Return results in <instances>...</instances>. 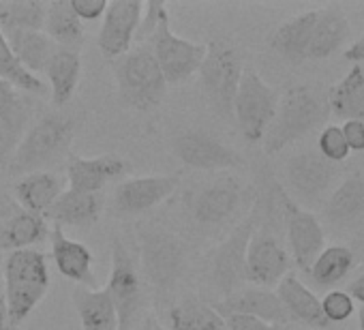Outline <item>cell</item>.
<instances>
[{
	"label": "cell",
	"mask_w": 364,
	"mask_h": 330,
	"mask_svg": "<svg viewBox=\"0 0 364 330\" xmlns=\"http://www.w3.org/2000/svg\"><path fill=\"white\" fill-rule=\"evenodd\" d=\"M48 82H50V97L56 107L67 105L80 84L82 75V58L75 50H63L58 48L46 69Z\"/></svg>",
	"instance_id": "cell-29"
},
{
	"label": "cell",
	"mask_w": 364,
	"mask_h": 330,
	"mask_svg": "<svg viewBox=\"0 0 364 330\" xmlns=\"http://www.w3.org/2000/svg\"><path fill=\"white\" fill-rule=\"evenodd\" d=\"M167 330H228L223 315L200 298L178 300L167 313Z\"/></svg>",
	"instance_id": "cell-35"
},
{
	"label": "cell",
	"mask_w": 364,
	"mask_h": 330,
	"mask_svg": "<svg viewBox=\"0 0 364 330\" xmlns=\"http://www.w3.org/2000/svg\"><path fill=\"white\" fill-rule=\"evenodd\" d=\"M283 225L291 251L289 257H294V264L306 272L313 260L323 251V228L319 219L311 211L298 206L287 191L283 193Z\"/></svg>",
	"instance_id": "cell-13"
},
{
	"label": "cell",
	"mask_w": 364,
	"mask_h": 330,
	"mask_svg": "<svg viewBox=\"0 0 364 330\" xmlns=\"http://www.w3.org/2000/svg\"><path fill=\"white\" fill-rule=\"evenodd\" d=\"M317 152L323 159H328L330 163H336V165L343 163L351 154L338 124H328V127L321 129V133L317 137Z\"/></svg>",
	"instance_id": "cell-38"
},
{
	"label": "cell",
	"mask_w": 364,
	"mask_h": 330,
	"mask_svg": "<svg viewBox=\"0 0 364 330\" xmlns=\"http://www.w3.org/2000/svg\"><path fill=\"white\" fill-rule=\"evenodd\" d=\"M0 300H5V285H3V270H0Z\"/></svg>",
	"instance_id": "cell-49"
},
{
	"label": "cell",
	"mask_w": 364,
	"mask_h": 330,
	"mask_svg": "<svg viewBox=\"0 0 364 330\" xmlns=\"http://www.w3.org/2000/svg\"><path fill=\"white\" fill-rule=\"evenodd\" d=\"M0 80L9 82L14 88L28 92V95H39L46 97L50 92V88L46 86V82L37 75H33L31 71H26L22 67V63L16 58L7 37L0 33Z\"/></svg>",
	"instance_id": "cell-37"
},
{
	"label": "cell",
	"mask_w": 364,
	"mask_h": 330,
	"mask_svg": "<svg viewBox=\"0 0 364 330\" xmlns=\"http://www.w3.org/2000/svg\"><path fill=\"white\" fill-rule=\"evenodd\" d=\"M129 172V163L109 152L92 159H84L77 154H67V181L69 189L82 191V193H101V189L112 183L122 179Z\"/></svg>",
	"instance_id": "cell-19"
},
{
	"label": "cell",
	"mask_w": 364,
	"mask_h": 330,
	"mask_svg": "<svg viewBox=\"0 0 364 330\" xmlns=\"http://www.w3.org/2000/svg\"><path fill=\"white\" fill-rule=\"evenodd\" d=\"M274 330H296L291 324H285V326H274Z\"/></svg>",
	"instance_id": "cell-51"
},
{
	"label": "cell",
	"mask_w": 364,
	"mask_h": 330,
	"mask_svg": "<svg viewBox=\"0 0 364 330\" xmlns=\"http://www.w3.org/2000/svg\"><path fill=\"white\" fill-rule=\"evenodd\" d=\"M345 60L353 63V65H364V33L343 52Z\"/></svg>",
	"instance_id": "cell-45"
},
{
	"label": "cell",
	"mask_w": 364,
	"mask_h": 330,
	"mask_svg": "<svg viewBox=\"0 0 364 330\" xmlns=\"http://www.w3.org/2000/svg\"><path fill=\"white\" fill-rule=\"evenodd\" d=\"M5 304L9 330H20L24 319L39 307L50 289L48 257L39 249L9 251L3 264Z\"/></svg>",
	"instance_id": "cell-1"
},
{
	"label": "cell",
	"mask_w": 364,
	"mask_h": 330,
	"mask_svg": "<svg viewBox=\"0 0 364 330\" xmlns=\"http://www.w3.org/2000/svg\"><path fill=\"white\" fill-rule=\"evenodd\" d=\"M223 319H225L228 330H274V326H270L257 317H251V315L232 313V315H225Z\"/></svg>",
	"instance_id": "cell-43"
},
{
	"label": "cell",
	"mask_w": 364,
	"mask_h": 330,
	"mask_svg": "<svg viewBox=\"0 0 364 330\" xmlns=\"http://www.w3.org/2000/svg\"><path fill=\"white\" fill-rule=\"evenodd\" d=\"M277 296L281 304L285 307L291 324L298 321V324L319 328V330L330 326V321L323 317L321 300L296 275H285L281 279V283L277 285Z\"/></svg>",
	"instance_id": "cell-24"
},
{
	"label": "cell",
	"mask_w": 364,
	"mask_h": 330,
	"mask_svg": "<svg viewBox=\"0 0 364 330\" xmlns=\"http://www.w3.org/2000/svg\"><path fill=\"white\" fill-rule=\"evenodd\" d=\"M364 215V179L353 174L330 191L323 204V217L332 225H351Z\"/></svg>",
	"instance_id": "cell-30"
},
{
	"label": "cell",
	"mask_w": 364,
	"mask_h": 330,
	"mask_svg": "<svg viewBox=\"0 0 364 330\" xmlns=\"http://www.w3.org/2000/svg\"><path fill=\"white\" fill-rule=\"evenodd\" d=\"M328 114L330 107L326 95L306 84L291 86L279 99L277 114L262 139L266 154H277L289 144L306 137L311 131L326 122Z\"/></svg>",
	"instance_id": "cell-2"
},
{
	"label": "cell",
	"mask_w": 364,
	"mask_h": 330,
	"mask_svg": "<svg viewBox=\"0 0 364 330\" xmlns=\"http://www.w3.org/2000/svg\"><path fill=\"white\" fill-rule=\"evenodd\" d=\"M173 152L187 168L202 172L236 170L245 165L240 152H236L234 148H230L206 131H185L176 135Z\"/></svg>",
	"instance_id": "cell-12"
},
{
	"label": "cell",
	"mask_w": 364,
	"mask_h": 330,
	"mask_svg": "<svg viewBox=\"0 0 364 330\" xmlns=\"http://www.w3.org/2000/svg\"><path fill=\"white\" fill-rule=\"evenodd\" d=\"M50 243H52V257H54L58 272L69 281L92 287L95 285V277H92L95 253L84 243L69 238L60 225L50 228Z\"/></svg>",
	"instance_id": "cell-22"
},
{
	"label": "cell",
	"mask_w": 364,
	"mask_h": 330,
	"mask_svg": "<svg viewBox=\"0 0 364 330\" xmlns=\"http://www.w3.org/2000/svg\"><path fill=\"white\" fill-rule=\"evenodd\" d=\"M0 330H9V315H7L5 300H0Z\"/></svg>",
	"instance_id": "cell-47"
},
{
	"label": "cell",
	"mask_w": 364,
	"mask_h": 330,
	"mask_svg": "<svg viewBox=\"0 0 364 330\" xmlns=\"http://www.w3.org/2000/svg\"><path fill=\"white\" fill-rule=\"evenodd\" d=\"M65 191V181L54 174V172H35L28 176H22L16 185H14V198L16 202L35 215H46L48 208L60 198V193Z\"/></svg>",
	"instance_id": "cell-27"
},
{
	"label": "cell",
	"mask_w": 364,
	"mask_h": 330,
	"mask_svg": "<svg viewBox=\"0 0 364 330\" xmlns=\"http://www.w3.org/2000/svg\"><path fill=\"white\" fill-rule=\"evenodd\" d=\"M355 266V251L345 247V245H334V247H326L309 266V270L304 272L313 285L317 287H334L341 281L347 279V275L353 270Z\"/></svg>",
	"instance_id": "cell-33"
},
{
	"label": "cell",
	"mask_w": 364,
	"mask_h": 330,
	"mask_svg": "<svg viewBox=\"0 0 364 330\" xmlns=\"http://www.w3.org/2000/svg\"><path fill=\"white\" fill-rule=\"evenodd\" d=\"M353 309H355V302L343 289H332L321 298V311L330 324L347 321L353 315Z\"/></svg>",
	"instance_id": "cell-39"
},
{
	"label": "cell",
	"mask_w": 364,
	"mask_h": 330,
	"mask_svg": "<svg viewBox=\"0 0 364 330\" xmlns=\"http://www.w3.org/2000/svg\"><path fill=\"white\" fill-rule=\"evenodd\" d=\"M317 22V9L304 11L300 16H294L285 24H281L272 37H270V48L274 54H279L287 63H304L313 37V28Z\"/></svg>",
	"instance_id": "cell-26"
},
{
	"label": "cell",
	"mask_w": 364,
	"mask_h": 330,
	"mask_svg": "<svg viewBox=\"0 0 364 330\" xmlns=\"http://www.w3.org/2000/svg\"><path fill=\"white\" fill-rule=\"evenodd\" d=\"M240 52L228 41H213L206 46V56L200 67L202 90L210 107L225 120L234 118V99L242 78Z\"/></svg>",
	"instance_id": "cell-5"
},
{
	"label": "cell",
	"mask_w": 364,
	"mask_h": 330,
	"mask_svg": "<svg viewBox=\"0 0 364 330\" xmlns=\"http://www.w3.org/2000/svg\"><path fill=\"white\" fill-rule=\"evenodd\" d=\"M146 46H150L167 86L180 84L189 80L193 73H198L206 56L204 43H193L189 39H182L171 31L167 7L163 9L159 18V26Z\"/></svg>",
	"instance_id": "cell-8"
},
{
	"label": "cell",
	"mask_w": 364,
	"mask_h": 330,
	"mask_svg": "<svg viewBox=\"0 0 364 330\" xmlns=\"http://www.w3.org/2000/svg\"><path fill=\"white\" fill-rule=\"evenodd\" d=\"M103 213V198L101 193H82L73 189H65L60 198L48 208L43 219L48 223L65 228H92Z\"/></svg>",
	"instance_id": "cell-23"
},
{
	"label": "cell",
	"mask_w": 364,
	"mask_h": 330,
	"mask_svg": "<svg viewBox=\"0 0 364 330\" xmlns=\"http://www.w3.org/2000/svg\"><path fill=\"white\" fill-rule=\"evenodd\" d=\"M33 105L22 90L0 80V170L5 172L16 148L31 129Z\"/></svg>",
	"instance_id": "cell-17"
},
{
	"label": "cell",
	"mask_w": 364,
	"mask_h": 330,
	"mask_svg": "<svg viewBox=\"0 0 364 330\" xmlns=\"http://www.w3.org/2000/svg\"><path fill=\"white\" fill-rule=\"evenodd\" d=\"M69 5L82 22H97L105 16L107 0H69Z\"/></svg>",
	"instance_id": "cell-41"
},
{
	"label": "cell",
	"mask_w": 364,
	"mask_h": 330,
	"mask_svg": "<svg viewBox=\"0 0 364 330\" xmlns=\"http://www.w3.org/2000/svg\"><path fill=\"white\" fill-rule=\"evenodd\" d=\"M50 238V223L24 211L16 200L0 198V249H35Z\"/></svg>",
	"instance_id": "cell-16"
},
{
	"label": "cell",
	"mask_w": 364,
	"mask_h": 330,
	"mask_svg": "<svg viewBox=\"0 0 364 330\" xmlns=\"http://www.w3.org/2000/svg\"><path fill=\"white\" fill-rule=\"evenodd\" d=\"M141 11L144 3H139V0H112V3H107L103 24L97 37V46L103 58L112 63L133 48Z\"/></svg>",
	"instance_id": "cell-14"
},
{
	"label": "cell",
	"mask_w": 364,
	"mask_h": 330,
	"mask_svg": "<svg viewBox=\"0 0 364 330\" xmlns=\"http://www.w3.org/2000/svg\"><path fill=\"white\" fill-rule=\"evenodd\" d=\"M279 105V95L253 69H245L234 99V118L245 139L262 142Z\"/></svg>",
	"instance_id": "cell-10"
},
{
	"label": "cell",
	"mask_w": 364,
	"mask_h": 330,
	"mask_svg": "<svg viewBox=\"0 0 364 330\" xmlns=\"http://www.w3.org/2000/svg\"><path fill=\"white\" fill-rule=\"evenodd\" d=\"M353 302H360V307H364V268L349 281L347 289H345Z\"/></svg>",
	"instance_id": "cell-44"
},
{
	"label": "cell",
	"mask_w": 364,
	"mask_h": 330,
	"mask_svg": "<svg viewBox=\"0 0 364 330\" xmlns=\"http://www.w3.org/2000/svg\"><path fill=\"white\" fill-rule=\"evenodd\" d=\"M341 131L349 146V152H364V122L362 120H345Z\"/></svg>",
	"instance_id": "cell-42"
},
{
	"label": "cell",
	"mask_w": 364,
	"mask_h": 330,
	"mask_svg": "<svg viewBox=\"0 0 364 330\" xmlns=\"http://www.w3.org/2000/svg\"><path fill=\"white\" fill-rule=\"evenodd\" d=\"M5 37L16 58L22 63V67L37 78L39 73H46L54 52L58 50L43 31H22V33H11Z\"/></svg>",
	"instance_id": "cell-34"
},
{
	"label": "cell",
	"mask_w": 364,
	"mask_h": 330,
	"mask_svg": "<svg viewBox=\"0 0 364 330\" xmlns=\"http://www.w3.org/2000/svg\"><path fill=\"white\" fill-rule=\"evenodd\" d=\"M180 176H141L122 181L112 198L118 215H139L165 202L178 189Z\"/></svg>",
	"instance_id": "cell-18"
},
{
	"label": "cell",
	"mask_w": 364,
	"mask_h": 330,
	"mask_svg": "<svg viewBox=\"0 0 364 330\" xmlns=\"http://www.w3.org/2000/svg\"><path fill=\"white\" fill-rule=\"evenodd\" d=\"M338 176V165L323 159L317 150H300L291 154L285 163V183L289 187V198L302 208L317 206Z\"/></svg>",
	"instance_id": "cell-9"
},
{
	"label": "cell",
	"mask_w": 364,
	"mask_h": 330,
	"mask_svg": "<svg viewBox=\"0 0 364 330\" xmlns=\"http://www.w3.org/2000/svg\"><path fill=\"white\" fill-rule=\"evenodd\" d=\"M213 309L219 313V315H232V313H240V315H251V317H257L270 326H285V324H291L285 307L281 304L277 292L272 289H266V287H242L238 289L236 294L228 296V298H221V300H215L213 302Z\"/></svg>",
	"instance_id": "cell-21"
},
{
	"label": "cell",
	"mask_w": 364,
	"mask_h": 330,
	"mask_svg": "<svg viewBox=\"0 0 364 330\" xmlns=\"http://www.w3.org/2000/svg\"><path fill=\"white\" fill-rule=\"evenodd\" d=\"M358 249H360V253L364 255V234H362V236L358 238Z\"/></svg>",
	"instance_id": "cell-50"
},
{
	"label": "cell",
	"mask_w": 364,
	"mask_h": 330,
	"mask_svg": "<svg viewBox=\"0 0 364 330\" xmlns=\"http://www.w3.org/2000/svg\"><path fill=\"white\" fill-rule=\"evenodd\" d=\"M137 330H167V326H163V324H159L156 319L148 317V319H144V324H141Z\"/></svg>",
	"instance_id": "cell-46"
},
{
	"label": "cell",
	"mask_w": 364,
	"mask_h": 330,
	"mask_svg": "<svg viewBox=\"0 0 364 330\" xmlns=\"http://www.w3.org/2000/svg\"><path fill=\"white\" fill-rule=\"evenodd\" d=\"M118 99L135 112H150L161 105L167 82L156 65L150 46H135L124 56L112 60Z\"/></svg>",
	"instance_id": "cell-4"
},
{
	"label": "cell",
	"mask_w": 364,
	"mask_h": 330,
	"mask_svg": "<svg viewBox=\"0 0 364 330\" xmlns=\"http://www.w3.org/2000/svg\"><path fill=\"white\" fill-rule=\"evenodd\" d=\"M291 257L270 230H255L247 249V281L270 289L289 275Z\"/></svg>",
	"instance_id": "cell-15"
},
{
	"label": "cell",
	"mask_w": 364,
	"mask_h": 330,
	"mask_svg": "<svg viewBox=\"0 0 364 330\" xmlns=\"http://www.w3.org/2000/svg\"><path fill=\"white\" fill-rule=\"evenodd\" d=\"M167 5L165 3H144V11H141V20H139V26H137V33H135V41L137 46H144L152 39L156 26H159V18L163 14Z\"/></svg>",
	"instance_id": "cell-40"
},
{
	"label": "cell",
	"mask_w": 364,
	"mask_h": 330,
	"mask_svg": "<svg viewBox=\"0 0 364 330\" xmlns=\"http://www.w3.org/2000/svg\"><path fill=\"white\" fill-rule=\"evenodd\" d=\"M242 198H245V187L240 185V181L228 176L196 193L191 202V215L204 228L221 225L236 215V211L242 204Z\"/></svg>",
	"instance_id": "cell-20"
},
{
	"label": "cell",
	"mask_w": 364,
	"mask_h": 330,
	"mask_svg": "<svg viewBox=\"0 0 364 330\" xmlns=\"http://www.w3.org/2000/svg\"><path fill=\"white\" fill-rule=\"evenodd\" d=\"M43 33L54 41V46H60L63 50H75V52L86 39L84 22L73 14L69 0H54V3H48Z\"/></svg>",
	"instance_id": "cell-32"
},
{
	"label": "cell",
	"mask_w": 364,
	"mask_h": 330,
	"mask_svg": "<svg viewBox=\"0 0 364 330\" xmlns=\"http://www.w3.org/2000/svg\"><path fill=\"white\" fill-rule=\"evenodd\" d=\"M71 302L80 315L82 330H118V315L107 289H95L77 285L71 294Z\"/></svg>",
	"instance_id": "cell-28"
},
{
	"label": "cell",
	"mask_w": 364,
	"mask_h": 330,
	"mask_svg": "<svg viewBox=\"0 0 364 330\" xmlns=\"http://www.w3.org/2000/svg\"><path fill=\"white\" fill-rule=\"evenodd\" d=\"M358 324H360V330H364V307L358 309Z\"/></svg>",
	"instance_id": "cell-48"
},
{
	"label": "cell",
	"mask_w": 364,
	"mask_h": 330,
	"mask_svg": "<svg viewBox=\"0 0 364 330\" xmlns=\"http://www.w3.org/2000/svg\"><path fill=\"white\" fill-rule=\"evenodd\" d=\"M75 135V120L69 114H46L41 116L16 148L5 172L9 176H28L35 172H43L48 165L60 161L69 154L71 142Z\"/></svg>",
	"instance_id": "cell-3"
},
{
	"label": "cell",
	"mask_w": 364,
	"mask_h": 330,
	"mask_svg": "<svg viewBox=\"0 0 364 330\" xmlns=\"http://www.w3.org/2000/svg\"><path fill=\"white\" fill-rule=\"evenodd\" d=\"M48 3L41 0H9L0 3V33L11 35L22 31H43Z\"/></svg>",
	"instance_id": "cell-36"
},
{
	"label": "cell",
	"mask_w": 364,
	"mask_h": 330,
	"mask_svg": "<svg viewBox=\"0 0 364 330\" xmlns=\"http://www.w3.org/2000/svg\"><path fill=\"white\" fill-rule=\"evenodd\" d=\"M259 228L257 211L251 208L247 219L238 223L232 234L208 255V279L221 298H228L247 283V249L249 240ZM219 298V300H221Z\"/></svg>",
	"instance_id": "cell-7"
},
{
	"label": "cell",
	"mask_w": 364,
	"mask_h": 330,
	"mask_svg": "<svg viewBox=\"0 0 364 330\" xmlns=\"http://www.w3.org/2000/svg\"><path fill=\"white\" fill-rule=\"evenodd\" d=\"M105 289L118 315V330H131L144 304V289L137 262L120 238L112 243V270Z\"/></svg>",
	"instance_id": "cell-11"
},
{
	"label": "cell",
	"mask_w": 364,
	"mask_h": 330,
	"mask_svg": "<svg viewBox=\"0 0 364 330\" xmlns=\"http://www.w3.org/2000/svg\"><path fill=\"white\" fill-rule=\"evenodd\" d=\"M349 35H351V28H349L347 16L343 14L338 5L317 9V22L313 28L306 60L330 58L332 54L345 48V43L349 41Z\"/></svg>",
	"instance_id": "cell-25"
},
{
	"label": "cell",
	"mask_w": 364,
	"mask_h": 330,
	"mask_svg": "<svg viewBox=\"0 0 364 330\" xmlns=\"http://www.w3.org/2000/svg\"><path fill=\"white\" fill-rule=\"evenodd\" d=\"M328 107L336 118L364 122V65H353L328 92Z\"/></svg>",
	"instance_id": "cell-31"
},
{
	"label": "cell",
	"mask_w": 364,
	"mask_h": 330,
	"mask_svg": "<svg viewBox=\"0 0 364 330\" xmlns=\"http://www.w3.org/2000/svg\"><path fill=\"white\" fill-rule=\"evenodd\" d=\"M187 270V249L182 240L163 230H146L139 234V275L167 296Z\"/></svg>",
	"instance_id": "cell-6"
}]
</instances>
